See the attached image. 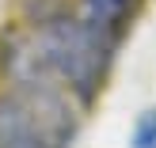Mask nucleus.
<instances>
[{
  "label": "nucleus",
  "instance_id": "obj_4",
  "mask_svg": "<svg viewBox=\"0 0 156 148\" xmlns=\"http://www.w3.org/2000/svg\"><path fill=\"white\" fill-rule=\"evenodd\" d=\"M129 148H156V106L137 118L133 137H129Z\"/></svg>",
  "mask_w": 156,
  "mask_h": 148
},
{
  "label": "nucleus",
  "instance_id": "obj_3",
  "mask_svg": "<svg viewBox=\"0 0 156 148\" xmlns=\"http://www.w3.org/2000/svg\"><path fill=\"white\" fill-rule=\"evenodd\" d=\"M133 0H80V19L95 30L99 38H118V30L126 27Z\"/></svg>",
  "mask_w": 156,
  "mask_h": 148
},
{
  "label": "nucleus",
  "instance_id": "obj_1",
  "mask_svg": "<svg viewBox=\"0 0 156 148\" xmlns=\"http://www.w3.org/2000/svg\"><path fill=\"white\" fill-rule=\"evenodd\" d=\"M107 46L111 42L99 38L84 19L76 23L61 19L42 34V57L46 65L57 68V76L69 88H76L84 99H91V91L99 88V76H103V65H107Z\"/></svg>",
  "mask_w": 156,
  "mask_h": 148
},
{
  "label": "nucleus",
  "instance_id": "obj_2",
  "mask_svg": "<svg viewBox=\"0 0 156 148\" xmlns=\"http://www.w3.org/2000/svg\"><path fill=\"white\" fill-rule=\"evenodd\" d=\"M69 122L57 106L38 103L34 95H12L0 103V148H61Z\"/></svg>",
  "mask_w": 156,
  "mask_h": 148
}]
</instances>
